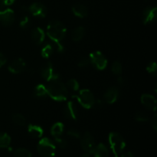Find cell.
<instances>
[{
	"label": "cell",
	"mask_w": 157,
	"mask_h": 157,
	"mask_svg": "<svg viewBox=\"0 0 157 157\" xmlns=\"http://www.w3.org/2000/svg\"><path fill=\"white\" fill-rule=\"evenodd\" d=\"M12 121L15 124L18 126H24L26 123V120L22 114L15 113L12 116Z\"/></svg>",
	"instance_id": "obj_25"
},
{
	"label": "cell",
	"mask_w": 157,
	"mask_h": 157,
	"mask_svg": "<svg viewBox=\"0 0 157 157\" xmlns=\"http://www.w3.org/2000/svg\"><path fill=\"white\" fill-rule=\"evenodd\" d=\"M67 87L74 91H78L79 90V83L75 79H70L67 82Z\"/></svg>",
	"instance_id": "obj_29"
},
{
	"label": "cell",
	"mask_w": 157,
	"mask_h": 157,
	"mask_svg": "<svg viewBox=\"0 0 157 157\" xmlns=\"http://www.w3.org/2000/svg\"><path fill=\"white\" fill-rule=\"evenodd\" d=\"M122 64L120 61H116L112 64L111 66V71L114 75H121L122 73Z\"/></svg>",
	"instance_id": "obj_28"
},
{
	"label": "cell",
	"mask_w": 157,
	"mask_h": 157,
	"mask_svg": "<svg viewBox=\"0 0 157 157\" xmlns=\"http://www.w3.org/2000/svg\"><path fill=\"white\" fill-rule=\"evenodd\" d=\"M67 135L71 137L75 138V139H79L81 138V134H80V132L78 130H75V129H71L67 132Z\"/></svg>",
	"instance_id": "obj_34"
},
{
	"label": "cell",
	"mask_w": 157,
	"mask_h": 157,
	"mask_svg": "<svg viewBox=\"0 0 157 157\" xmlns=\"http://www.w3.org/2000/svg\"><path fill=\"white\" fill-rule=\"evenodd\" d=\"M134 119L136 120L137 122L140 123H144L148 121L149 117L145 112L143 111H137L134 115Z\"/></svg>",
	"instance_id": "obj_26"
},
{
	"label": "cell",
	"mask_w": 157,
	"mask_h": 157,
	"mask_svg": "<svg viewBox=\"0 0 157 157\" xmlns=\"http://www.w3.org/2000/svg\"><path fill=\"white\" fill-rule=\"evenodd\" d=\"M53 51H54L53 46H52L51 44H47L42 48V49H41V55L44 58H48L52 55V54H53Z\"/></svg>",
	"instance_id": "obj_24"
},
{
	"label": "cell",
	"mask_w": 157,
	"mask_h": 157,
	"mask_svg": "<svg viewBox=\"0 0 157 157\" xmlns=\"http://www.w3.org/2000/svg\"><path fill=\"white\" fill-rule=\"evenodd\" d=\"M141 103L148 110H153V111L156 110V99L153 95L148 94H143L141 96Z\"/></svg>",
	"instance_id": "obj_14"
},
{
	"label": "cell",
	"mask_w": 157,
	"mask_h": 157,
	"mask_svg": "<svg viewBox=\"0 0 157 157\" xmlns=\"http://www.w3.org/2000/svg\"><path fill=\"white\" fill-rule=\"evenodd\" d=\"M121 157H134V156L131 152H127V153H121Z\"/></svg>",
	"instance_id": "obj_40"
},
{
	"label": "cell",
	"mask_w": 157,
	"mask_h": 157,
	"mask_svg": "<svg viewBox=\"0 0 157 157\" xmlns=\"http://www.w3.org/2000/svg\"><path fill=\"white\" fill-rule=\"evenodd\" d=\"M71 9L74 15L78 18H85L88 12L87 7L84 5L79 4V3L74 5Z\"/></svg>",
	"instance_id": "obj_17"
},
{
	"label": "cell",
	"mask_w": 157,
	"mask_h": 157,
	"mask_svg": "<svg viewBox=\"0 0 157 157\" xmlns=\"http://www.w3.org/2000/svg\"><path fill=\"white\" fill-rule=\"evenodd\" d=\"M55 143H56V144L59 146L60 148L64 149V148H66V147H67V141H66L65 140L62 139V138H61V137L55 138Z\"/></svg>",
	"instance_id": "obj_33"
},
{
	"label": "cell",
	"mask_w": 157,
	"mask_h": 157,
	"mask_svg": "<svg viewBox=\"0 0 157 157\" xmlns=\"http://www.w3.org/2000/svg\"><path fill=\"white\" fill-rule=\"evenodd\" d=\"M15 21L13 10L0 5V21L5 26H10Z\"/></svg>",
	"instance_id": "obj_8"
},
{
	"label": "cell",
	"mask_w": 157,
	"mask_h": 157,
	"mask_svg": "<svg viewBox=\"0 0 157 157\" xmlns=\"http://www.w3.org/2000/svg\"><path fill=\"white\" fill-rule=\"evenodd\" d=\"M81 144L83 150L88 154H92L96 147L94 139L89 132H86L83 135L81 140Z\"/></svg>",
	"instance_id": "obj_9"
},
{
	"label": "cell",
	"mask_w": 157,
	"mask_h": 157,
	"mask_svg": "<svg viewBox=\"0 0 157 157\" xmlns=\"http://www.w3.org/2000/svg\"><path fill=\"white\" fill-rule=\"evenodd\" d=\"M38 152L42 157H54L56 152V147L54 143L48 138H43L38 144Z\"/></svg>",
	"instance_id": "obj_4"
},
{
	"label": "cell",
	"mask_w": 157,
	"mask_h": 157,
	"mask_svg": "<svg viewBox=\"0 0 157 157\" xmlns=\"http://www.w3.org/2000/svg\"><path fill=\"white\" fill-rule=\"evenodd\" d=\"M46 89L48 95L55 101H65L68 96L67 87L59 79L49 81L48 84L46 86Z\"/></svg>",
	"instance_id": "obj_2"
},
{
	"label": "cell",
	"mask_w": 157,
	"mask_h": 157,
	"mask_svg": "<svg viewBox=\"0 0 157 157\" xmlns=\"http://www.w3.org/2000/svg\"><path fill=\"white\" fill-rule=\"evenodd\" d=\"M28 132L29 135L34 138H41L44 133L42 127L35 124H29L28 127Z\"/></svg>",
	"instance_id": "obj_18"
},
{
	"label": "cell",
	"mask_w": 157,
	"mask_h": 157,
	"mask_svg": "<svg viewBox=\"0 0 157 157\" xmlns=\"http://www.w3.org/2000/svg\"><path fill=\"white\" fill-rule=\"evenodd\" d=\"M34 94H35V96L36 97V98H45L48 95L46 86L43 85V84H38V85L35 87V90H34Z\"/></svg>",
	"instance_id": "obj_22"
},
{
	"label": "cell",
	"mask_w": 157,
	"mask_h": 157,
	"mask_svg": "<svg viewBox=\"0 0 157 157\" xmlns=\"http://www.w3.org/2000/svg\"><path fill=\"white\" fill-rule=\"evenodd\" d=\"M90 62L98 70H104L107 65V60L102 52L96 51L90 55Z\"/></svg>",
	"instance_id": "obj_6"
},
{
	"label": "cell",
	"mask_w": 157,
	"mask_h": 157,
	"mask_svg": "<svg viewBox=\"0 0 157 157\" xmlns=\"http://www.w3.org/2000/svg\"><path fill=\"white\" fill-rule=\"evenodd\" d=\"M6 61H7L6 58L4 56V55L0 52V67H2L3 65H5V64H6Z\"/></svg>",
	"instance_id": "obj_37"
},
{
	"label": "cell",
	"mask_w": 157,
	"mask_h": 157,
	"mask_svg": "<svg viewBox=\"0 0 157 157\" xmlns=\"http://www.w3.org/2000/svg\"><path fill=\"white\" fill-rule=\"evenodd\" d=\"M120 91L119 89L116 87H111L105 92L104 95V102L107 104H113L117 101L119 98Z\"/></svg>",
	"instance_id": "obj_13"
},
{
	"label": "cell",
	"mask_w": 157,
	"mask_h": 157,
	"mask_svg": "<svg viewBox=\"0 0 157 157\" xmlns=\"http://www.w3.org/2000/svg\"><path fill=\"white\" fill-rule=\"evenodd\" d=\"M125 82H126V81L124 80V78H123V77H121V76L118 77L117 83L120 84V85H124V84H125Z\"/></svg>",
	"instance_id": "obj_39"
},
{
	"label": "cell",
	"mask_w": 157,
	"mask_h": 157,
	"mask_svg": "<svg viewBox=\"0 0 157 157\" xmlns=\"http://www.w3.org/2000/svg\"><path fill=\"white\" fill-rule=\"evenodd\" d=\"M94 157H108L109 150L104 144H99L95 147L93 153Z\"/></svg>",
	"instance_id": "obj_19"
},
{
	"label": "cell",
	"mask_w": 157,
	"mask_h": 157,
	"mask_svg": "<svg viewBox=\"0 0 157 157\" xmlns=\"http://www.w3.org/2000/svg\"><path fill=\"white\" fill-rule=\"evenodd\" d=\"M109 144L115 156H119L124 152L126 147V142L121 134L116 132L110 133L108 137Z\"/></svg>",
	"instance_id": "obj_3"
},
{
	"label": "cell",
	"mask_w": 157,
	"mask_h": 157,
	"mask_svg": "<svg viewBox=\"0 0 157 157\" xmlns=\"http://www.w3.org/2000/svg\"><path fill=\"white\" fill-rule=\"evenodd\" d=\"M85 29L84 27H82V26L75 28L71 32V39L74 41H80L84 38V35H85Z\"/></svg>",
	"instance_id": "obj_21"
},
{
	"label": "cell",
	"mask_w": 157,
	"mask_h": 157,
	"mask_svg": "<svg viewBox=\"0 0 157 157\" xmlns=\"http://www.w3.org/2000/svg\"><path fill=\"white\" fill-rule=\"evenodd\" d=\"M64 114L67 119L76 120L78 117V109L73 102H67L64 109Z\"/></svg>",
	"instance_id": "obj_15"
},
{
	"label": "cell",
	"mask_w": 157,
	"mask_h": 157,
	"mask_svg": "<svg viewBox=\"0 0 157 157\" xmlns=\"http://www.w3.org/2000/svg\"><path fill=\"white\" fill-rule=\"evenodd\" d=\"M90 64V59L88 58H83L78 62V67H81V68H85L89 66V64Z\"/></svg>",
	"instance_id": "obj_32"
},
{
	"label": "cell",
	"mask_w": 157,
	"mask_h": 157,
	"mask_svg": "<svg viewBox=\"0 0 157 157\" xmlns=\"http://www.w3.org/2000/svg\"><path fill=\"white\" fill-rule=\"evenodd\" d=\"M16 0H0V5L4 7H8L9 6H12Z\"/></svg>",
	"instance_id": "obj_36"
},
{
	"label": "cell",
	"mask_w": 157,
	"mask_h": 157,
	"mask_svg": "<svg viewBox=\"0 0 157 157\" xmlns=\"http://www.w3.org/2000/svg\"><path fill=\"white\" fill-rule=\"evenodd\" d=\"M104 105V101L102 100H94V102L93 106H92V108L94 109H101Z\"/></svg>",
	"instance_id": "obj_35"
},
{
	"label": "cell",
	"mask_w": 157,
	"mask_h": 157,
	"mask_svg": "<svg viewBox=\"0 0 157 157\" xmlns=\"http://www.w3.org/2000/svg\"><path fill=\"white\" fill-rule=\"evenodd\" d=\"M81 157H91L90 156V154H88V153H85V154L82 155Z\"/></svg>",
	"instance_id": "obj_41"
},
{
	"label": "cell",
	"mask_w": 157,
	"mask_h": 157,
	"mask_svg": "<svg viewBox=\"0 0 157 157\" xmlns=\"http://www.w3.org/2000/svg\"><path fill=\"white\" fill-rule=\"evenodd\" d=\"M11 144V137L6 133H0V148H8Z\"/></svg>",
	"instance_id": "obj_23"
},
{
	"label": "cell",
	"mask_w": 157,
	"mask_h": 157,
	"mask_svg": "<svg viewBox=\"0 0 157 157\" xmlns=\"http://www.w3.org/2000/svg\"><path fill=\"white\" fill-rule=\"evenodd\" d=\"M156 7H147L143 12V22L144 24L153 23L156 18Z\"/></svg>",
	"instance_id": "obj_11"
},
{
	"label": "cell",
	"mask_w": 157,
	"mask_h": 157,
	"mask_svg": "<svg viewBox=\"0 0 157 157\" xmlns=\"http://www.w3.org/2000/svg\"><path fill=\"white\" fill-rule=\"evenodd\" d=\"M147 71L149 72L150 74L153 75H156V71H157V65L155 61H153V62H150V64H148V66L147 67Z\"/></svg>",
	"instance_id": "obj_30"
},
{
	"label": "cell",
	"mask_w": 157,
	"mask_h": 157,
	"mask_svg": "<svg viewBox=\"0 0 157 157\" xmlns=\"http://www.w3.org/2000/svg\"><path fill=\"white\" fill-rule=\"evenodd\" d=\"M64 130V126L62 123H55L51 128V134L54 138L61 137Z\"/></svg>",
	"instance_id": "obj_20"
},
{
	"label": "cell",
	"mask_w": 157,
	"mask_h": 157,
	"mask_svg": "<svg viewBox=\"0 0 157 157\" xmlns=\"http://www.w3.org/2000/svg\"><path fill=\"white\" fill-rule=\"evenodd\" d=\"M30 25V19L28 16H24L22 17V18L21 19L19 22L20 27L22 29H26Z\"/></svg>",
	"instance_id": "obj_31"
},
{
	"label": "cell",
	"mask_w": 157,
	"mask_h": 157,
	"mask_svg": "<svg viewBox=\"0 0 157 157\" xmlns=\"http://www.w3.org/2000/svg\"><path fill=\"white\" fill-rule=\"evenodd\" d=\"M72 97L74 98H76L79 104L86 109L92 108V106H93L95 100L93 94L91 93L90 90H87V89L80 90L78 94L73 95Z\"/></svg>",
	"instance_id": "obj_5"
},
{
	"label": "cell",
	"mask_w": 157,
	"mask_h": 157,
	"mask_svg": "<svg viewBox=\"0 0 157 157\" xmlns=\"http://www.w3.org/2000/svg\"><path fill=\"white\" fill-rule=\"evenodd\" d=\"M65 25L61 21L58 20H53L48 23L47 26V35L51 40L55 43L58 52H62L64 47L61 44V41L66 35Z\"/></svg>",
	"instance_id": "obj_1"
},
{
	"label": "cell",
	"mask_w": 157,
	"mask_h": 157,
	"mask_svg": "<svg viewBox=\"0 0 157 157\" xmlns=\"http://www.w3.org/2000/svg\"><path fill=\"white\" fill-rule=\"evenodd\" d=\"M31 35H32V39L36 44H42L45 38V33H44V30L38 27L35 28L32 31Z\"/></svg>",
	"instance_id": "obj_16"
},
{
	"label": "cell",
	"mask_w": 157,
	"mask_h": 157,
	"mask_svg": "<svg viewBox=\"0 0 157 157\" xmlns=\"http://www.w3.org/2000/svg\"><path fill=\"white\" fill-rule=\"evenodd\" d=\"M151 124H152V126H153V129H154V130L156 131V130H157V128H156V127H157V119H156V113H155L154 116H153V118H152Z\"/></svg>",
	"instance_id": "obj_38"
},
{
	"label": "cell",
	"mask_w": 157,
	"mask_h": 157,
	"mask_svg": "<svg viewBox=\"0 0 157 157\" xmlns=\"http://www.w3.org/2000/svg\"><path fill=\"white\" fill-rule=\"evenodd\" d=\"M114 157H118V156H115Z\"/></svg>",
	"instance_id": "obj_42"
},
{
	"label": "cell",
	"mask_w": 157,
	"mask_h": 157,
	"mask_svg": "<svg viewBox=\"0 0 157 157\" xmlns=\"http://www.w3.org/2000/svg\"><path fill=\"white\" fill-rule=\"evenodd\" d=\"M40 74L41 77L44 78L45 81H51L54 80L59 79V74L57 73L56 71L55 70L53 67V64L51 62H47L41 67L40 70Z\"/></svg>",
	"instance_id": "obj_7"
},
{
	"label": "cell",
	"mask_w": 157,
	"mask_h": 157,
	"mask_svg": "<svg viewBox=\"0 0 157 157\" xmlns=\"http://www.w3.org/2000/svg\"><path fill=\"white\" fill-rule=\"evenodd\" d=\"M26 64L22 58H18L12 61L9 66L8 69L12 74H20L25 69Z\"/></svg>",
	"instance_id": "obj_12"
},
{
	"label": "cell",
	"mask_w": 157,
	"mask_h": 157,
	"mask_svg": "<svg viewBox=\"0 0 157 157\" xmlns=\"http://www.w3.org/2000/svg\"><path fill=\"white\" fill-rule=\"evenodd\" d=\"M28 10L33 16L38 18H44L47 15V8L41 2H34L28 7Z\"/></svg>",
	"instance_id": "obj_10"
},
{
	"label": "cell",
	"mask_w": 157,
	"mask_h": 157,
	"mask_svg": "<svg viewBox=\"0 0 157 157\" xmlns=\"http://www.w3.org/2000/svg\"><path fill=\"white\" fill-rule=\"evenodd\" d=\"M15 157H32V153L25 148H18L15 151Z\"/></svg>",
	"instance_id": "obj_27"
}]
</instances>
